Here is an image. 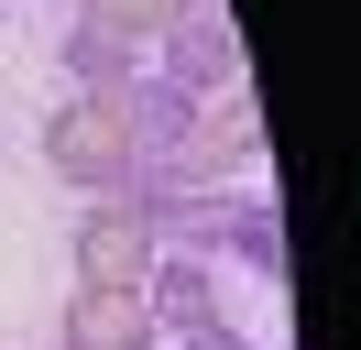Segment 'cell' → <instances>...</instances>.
Wrapping results in <instances>:
<instances>
[{
  "mask_svg": "<svg viewBox=\"0 0 361 350\" xmlns=\"http://www.w3.org/2000/svg\"><path fill=\"white\" fill-rule=\"evenodd\" d=\"M44 164H55V186L121 197V175H132V109H121V88H77V99H55Z\"/></svg>",
  "mask_w": 361,
  "mask_h": 350,
  "instance_id": "cell-1",
  "label": "cell"
},
{
  "mask_svg": "<svg viewBox=\"0 0 361 350\" xmlns=\"http://www.w3.org/2000/svg\"><path fill=\"white\" fill-rule=\"evenodd\" d=\"M186 164H197L208 186H230V175L263 164V99H252V77L197 99V121H186Z\"/></svg>",
  "mask_w": 361,
  "mask_h": 350,
  "instance_id": "cell-2",
  "label": "cell"
},
{
  "mask_svg": "<svg viewBox=\"0 0 361 350\" xmlns=\"http://www.w3.org/2000/svg\"><path fill=\"white\" fill-rule=\"evenodd\" d=\"M154 219L132 208V197H88V219H77V284H142L154 274Z\"/></svg>",
  "mask_w": 361,
  "mask_h": 350,
  "instance_id": "cell-3",
  "label": "cell"
},
{
  "mask_svg": "<svg viewBox=\"0 0 361 350\" xmlns=\"http://www.w3.org/2000/svg\"><path fill=\"white\" fill-rule=\"evenodd\" d=\"M154 44H164V55H154V77H176L186 99H208V88H241V22H230V11H176Z\"/></svg>",
  "mask_w": 361,
  "mask_h": 350,
  "instance_id": "cell-4",
  "label": "cell"
},
{
  "mask_svg": "<svg viewBox=\"0 0 361 350\" xmlns=\"http://www.w3.org/2000/svg\"><path fill=\"white\" fill-rule=\"evenodd\" d=\"M66 350H164L142 284H77L66 296Z\"/></svg>",
  "mask_w": 361,
  "mask_h": 350,
  "instance_id": "cell-5",
  "label": "cell"
},
{
  "mask_svg": "<svg viewBox=\"0 0 361 350\" xmlns=\"http://www.w3.org/2000/svg\"><path fill=\"white\" fill-rule=\"evenodd\" d=\"M142 306H154L164 339H186V328L219 318V262L208 252H154V274H142Z\"/></svg>",
  "mask_w": 361,
  "mask_h": 350,
  "instance_id": "cell-6",
  "label": "cell"
},
{
  "mask_svg": "<svg viewBox=\"0 0 361 350\" xmlns=\"http://www.w3.org/2000/svg\"><path fill=\"white\" fill-rule=\"evenodd\" d=\"M219 252L241 262L252 284H285V274H295V252H285V208H274L263 186H241V197H230V230H219Z\"/></svg>",
  "mask_w": 361,
  "mask_h": 350,
  "instance_id": "cell-7",
  "label": "cell"
},
{
  "mask_svg": "<svg viewBox=\"0 0 361 350\" xmlns=\"http://www.w3.org/2000/svg\"><path fill=\"white\" fill-rule=\"evenodd\" d=\"M121 109H132V153H186L197 99H186L176 77H132V88H121Z\"/></svg>",
  "mask_w": 361,
  "mask_h": 350,
  "instance_id": "cell-8",
  "label": "cell"
},
{
  "mask_svg": "<svg viewBox=\"0 0 361 350\" xmlns=\"http://www.w3.org/2000/svg\"><path fill=\"white\" fill-rule=\"evenodd\" d=\"M66 77L77 88H132L142 77V44L132 33H99V22H66Z\"/></svg>",
  "mask_w": 361,
  "mask_h": 350,
  "instance_id": "cell-9",
  "label": "cell"
},
{
  "mask_svg": "<svg viewBox=\"0 0 361 350\" xmlns=\"http://www.w3.org/2000/svg\"><path fill=\"white\" fill-rule=\"evenodd\" d=\"M176 11H186V0H77V22H99V33H132V44H154Z\"/></svg>",
  "mask_w": 361,
  "mask_h": 350,
  "instance_id": "cell-10",
  "label": "cell"
},
{
  "mask_svg": "<svg viewBox=\"0 0 361 350\" xmlns=\"http://www.w3.org/2000/svg\"><path fill=\"white\" fill-rule=\"evenodd\" d=\"M176 350H274V339H241V328H230V318H208V328H186Z\"/></svg>",
  "mask_w": 361,
  "mask_h": 350,
  "instance_id": "cell-11",
  "label": "cell"
}]
</instances>
